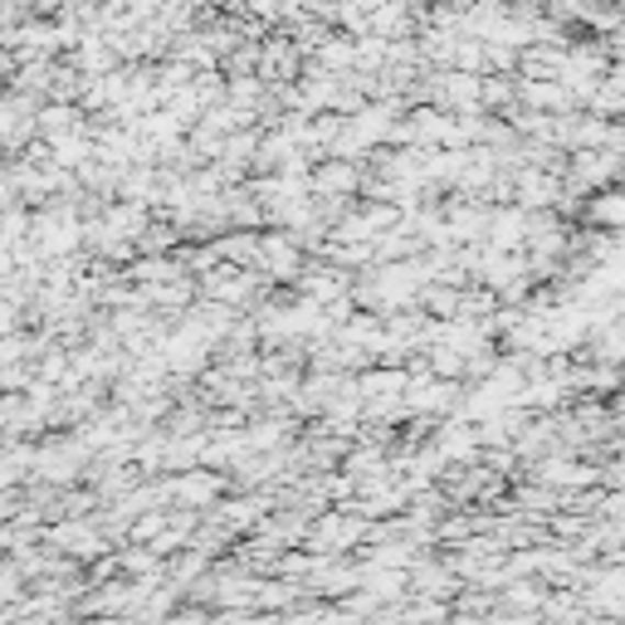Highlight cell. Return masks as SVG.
<instances>
[{
    "label": "cell",
    "mask_w": 625,
    "mask_h": 625,
    "mask_svg": "<svg viewBox=\"0 0 625 625\" xmlns=\"http://www.w3.org/2000/svg\"><path fill=\"white\" fill-rule=\"evenodd\" d=\"M621 191L616 186H601L596 196H587V205H581V221L596 225V230H616L621 225Z\"/></svg>",
    "instance_id": "cell-2"
},
{
    "label": "cell",
    "mask_w": 625,
    "mask_h": 625,
    "mask_svg": "<svg viewBox=\"0 0 625 625\" xmlns=\"http://www.w3.org/2000/svg\"><path fill=\"white\" fill-rule=\"evenodd\" d=\"M591 5H616V0H591Z\"/></svg>",
    "instance_id": "cell-6"
},
{
    "label": "cell",
    "mask_w": 625,
    "mask_h": 625,
    "mask_svg": "<svg viewBox=\"0 0 625 625\" xmlns=\"http://www.w3.org/2000/svg\"><path fill=\"white\" fill-rule=\"evenodd\" d=\"M215 489H221V479H205V475H186L177 489V499H186V503H205V499H215Z\"/></svg>",
    "instance_id": "cell-4"
},
{
    "label": "cell",
    "mask_w": 625,
    "mask_h": 625,
    "mask_svg": "<svg viewBox=\"0 0 625 625\" xmlns=\"http://www.w3.org/2000/svg\"><path fill=\"white\" fill-rule=\"evenodd\" d=\"M313 69H323V74H353V40H347V35H327L323 45L313 49Z\"/></svg>",
    "instance_id": "cell-3"
},
{
    "label": "cell",
    "mask_w": 625,
    "mask_h": 625,
    "mask_svg": "<svg viewBox=\"0 0 625 625\" xmlns=\"http://www.w3.org/2000/svg\"><path fill=\"white\" fill-rule=\"evenodd\" d=\"M10 327H15V309H10V303H5V299H0V337H5V333H10Z\"/></svg>",
    "instance_id": "cell-5"
},
{
    "label": "cell",
    "mask_w": 625,
    "mask_h": 625,
    "mask_svg": "<svg viewBox=\"0 0 625 625\" xmlns=\"http://www.w3.org/2000/svg\"><path fill=\"white\" fill-rule=\"evenodd\" d=\"M255 269H269L274 279H299L303 274V249L289 235H259L255 239Z\"/></svg>",
    "instance_id": "cell-1"
}]
</instances>
